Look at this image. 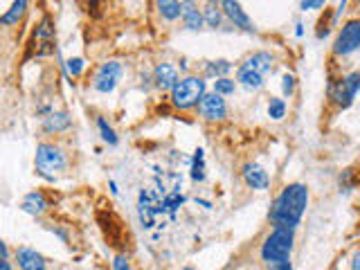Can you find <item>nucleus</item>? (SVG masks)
I'll use <instances>...</instances> for the list:
<instances>
[{
  "label": "nucleus",
  "mask_w": 360,
  "mask_h": 270,
  "mask_svg": "<svg viewBox=\"0 0 360 270\" xmlns=\"http://www.w3.org/2000/svg\"><path fill=\"white\" fill-rule=\"evenodd\" d=\"M309 208V187L302 182L286 185L270 205L268 219L275 228H298Z\"/></svg>",
  "instance_id": "obj_1"
},
{
  "label": "nucleus",
  "mask_w": 360,
  "mask_h": 270,
  "mask_svg": "<svg viewBox=\"0 0 360 270\" xmlns=\"http://www.w3.org/2000/svg\"><path fill=\"white\" fill-rule=\"evenodd\" d=\"M275 57L270 52H254L237 70V82L248 90H261L266 86L268 73H273Z\"/></svg>",
  "instance_id": "obj_2"
},
{
  "label": "nucleus",
  "mask_w": 360,
  "mask_h": 270,
  "mask_svg": "<svg viewBox=\"0 0 360 270\" xmlns=\"http://www.w3.org/2000/svg\"><path fill=\"white\" fill-rule=\"evenodd\" d=\"M293 243H295L293 228H275L273 232L266 236V241L261 243V250H259L261 261L268 268L284 264V261H291Z\"/></svg>",
  "instance_id": "obj_3"
},
{
  "label": "nucleus",
  "mask_w": 360,
  "mask_h": 270,
  "mask_svg": "<svg viewBox=\"0 0 360 270\" xmlns=\"http://www.w3.org/2000/svg\"><path fill=\"white\" fill-rule=\"evenodd\" d=\"M34 167L36 173L43 180L54 182L68 167V158L63 154V149L52 145V142H41L36 147V156H34Z\"/></svg>",
  "instance_id": "obj_4"
},
{
  "label": "nucleus",
  "mask_w": 360,
  "mask_h": 270,
  "mask_svg": "<svg viewBox=\"0 0 360 270\" xmlns=\"http://www.w3.org/2000/svg\"><path fill=\"white\" fill-rule=\"evenodd\" d=\"M205 97V77H182L171 90V106L178 110H191L198 108L201 99Z\"/></svg>",
  "instance_id": "obj_5"
},
{
  "label": "nucleus",
  "mask_w": 360,
  "mask_h": 270,
  "mask_svg": "<svg viewBox=\"0 0 360 270\" xmlns=\"http://www.w3.org/2000/svg\"><path fill=\"white\" fill-rule=\"evenodd\" d=\"M356 50H360V19H351L340 27L338 36L333 43L335 57H349Z\"/></svg>",
  "instance_id": "obj_6"
},
{
  "label": "nucleus",
  "mask_w": 360,
  "mask_h": 270,
  "mask_svg": "<svg viewBox=\"0 0 360 270\" xmlns=\"http://www.w3.org/2000/svg\"><path fill=\"white\" fill-rule=\"evenodd\" d=\"M122 75H124V66L119 61L101 63L99 70L95 73L93 88L97 90V93H104V95L113 93L117 88V84H119V79H122Z\"/></svg>",
  "instance_id": "obj_7"
},
{
  "label": "nucleus",
  "mask_w": 360,
  "mask_h": 270,
  "mask_svg": "<svg viewBox=\"0 0 360 270\" xmlns=\"http://www.w3.org/2000/svg\"><path fill=\"white\" fill-rule=\"evenodd\" d=\"M97 221L101 225V232L106 236V241L113 245V248L124 250L129 245V234H126L124 225L119 223V219L115 217L113 212H99L97 214Z\"/></svg>",
  "instance_id": "obj_8"
},
{
  "label": "nucleus",
  "mask_w": 360,
  "mask_h": 270,
  "mask_svg": "<svg viewBox=\"0 0 360 270\" xmlns=\"http://www.w3.org/2000/svg\"><path fill=\"white\" fill-rule=\"evenodd\" d=\"M196 110L205 122H223L228 117V104L219 93H205Z\"/></svg>",
  "instance_id": "obj_9"
},
{
  "label": "nucleus",
  "mask_w": 360,
  "mask_h": 270,
  "mask_svg": "<svg viewBox=\"0 0 360 270\" xmlns=\"http://www.w3.org/2000/svg\"><path fill=\"white\" fill-rule=\"evenodd\" d=\"M221 7H223V14H226V19L235 27L243 29V32H254V25H252L250 16L243 12V7L239 5V0H221Z\"/></svg>",
  "instance_id": "obj_10"
},
{
  "label": "nucleus",
  "mask_w": 360,
  "mask_h": 270,
  "mask_svg": "<svg viewBox=\"0 0 360 270\" xmlns=\"http://www.w3.org/2000/svg\"><path fill=\"white\" fill-rule=\"evenodd\" d=\"M241 178H243V182L250 189H268V185H270V176H268V171L263 169L261 164H257V162H245L243 167H241Z\"/></svg>",
  "instance_id": "obj_11"
},
{
  "label": "nucleus",
  "mask_w": 360,
  "mask_h": 270,
  "mask_svg": "<svg viewBox=\"0 0 360 270\" xmlns=\"http://www.w3.org/2000/svg\"><path fill=\"white\" fill-rule=\"evenodd\" d=\"M326 97L333 106L338 108H349L351 101H354V95L349 93L345 77L342 79H329V86H326Z\"/></svg>",
  "instance_id": "obj_12"
},
{
  "label": "nucleus",
  "mask_w": 360,
  "mask_h": 270,
  "mask_svg": "<svg viewBox=\"0 0 360 270\" xmlns=\"http://www.w3.org/2000/svg\"><path fill=\"white\" fill-rule=\"evenodd\" d=\"M180 21H182V25L191 32H198L203 27L205 16H203V10L198 7L196 0H182L180 3Z\"/></svg>",
  "instance_id": "obj_13"
},
{
  "label": "nucleus",
  "mask_w": 360,
  "mask_h": 270,
  "mask_svg": "<svg viewBox=\"0 0 360 270\" xmlns=\"http://www.w3.org/2000/svg\"><path fill=\"white\" fill-rule=\"evenodd\" d=\"M154 82H156V88L171 93L173 86L180 82L178 70H176V66H171V63H158L154 70Z\"/></svg>",
  "instance_id": "obj_14"
},
{
  "label": "nucleus",
  "mask_w": 360,
  "mask_h": 270,
  "mask_svg": "<svg viewBox=\"0 0 360 270\" xmlns=\"http://www.w3.org/2000/svg\"><path fill=\"white\" fill-rule=\"evenodd\" d=\"M16 264H19L21 270H47L43 255L36 250H32V248L16 250Z\"/></svg>",
  "instance_id": "obj_15"
},
{
  "label": "nucleus",
  "mask_w": 360,
  "mask_h": 270,
  "mask_svg": "<svg viewBox=\"0 0 360 270\" xmlns=\"http://www.w3.org/2000/svg\"><path fill=\"white\" fill-rule=\"evenodd\" d=\"M21 210L32 214V217H41V214L47 210V198L43 192H29L21 203Z\"/></svg>",
  "instance_id": "obj_16"
},
{
  "label": "nucleus",
  "mask_w": 360,
  "mask_h": 270,
  "mask_svg": "<svg viewBox=\"0 0 360 270\" xmlns=\"http://www.w3.org/2000/svg\"><path fill=\"white\" fill-rule=\"evenodd\" d=\"M72 126V117L68 113H50L43 120V131L45 133H66L68 129Z\"/></svg>",
  "instance_id": "obj_17"
},
{
  "label": "nucleus",
  "mask_w": 360,
  "mask_h": 270,
  "mask_svg": "<svg viewBox=\"0 0 360 270\" xmlns=\"http://www.w3.org/2000/svg\"><path fill=\"white\" fill-rule=\"evenodd\" d=\"M203 16H205V23L210 27L214 29H219L221 27V23H223V7L219 0H207V3L203 5Z\"/></svg>",
  "instance_id": "obj_18"
},
{
  "label": "nucleus",
  "mask_w": 360,
  "mask_h": 270,
  "mask_svg": "<svg viewBox=\"0 0 360 270\" xmlns=\"http://www.w3.org/2000/svg\"><path fill=\"white\" fill-rule=\"evenodd\" d=\"M27 12V0H14L12 7L3 14V19H0V23H3L5 27H10V25H16L23 16H25Z\"/></svg>",
  "instance_id": "obj_19"
},
{
  "label": "nucleus",
  "mask_w": 360,
  "mask_h": 270,
  "mask_svg": "<svg viewBox=\"0 0 360 270\" xmlns=\"http://www.w3.org/2000/svg\"><path fill=\"white\" fill-rule=\"evenodd\" d=\"M156 7L165 21L180 19V0H156Z\"/></svg>",
  "instance_id": "obj_20"
},
{
  "label": "nucleus",
  "mask_w": 360,
  "mask_h": 270,
  "mask_svg": "<svg viewBox=\"0 0 360 270\" xmlns=\"http://www.w3.org/2000/svg\"><path fill=\"white\" fill-rule=\"evenodd\" d=\"M232 70V63L226 61V59H216V61H207L205 66H203V73L205 77H216V79H221V77H226L228 73Z\"/></svg>",
  "instance_id": "obj_21"
},
{
  "label": "nucleus",
  "mask_w": 360,
  "mask_h": 270,
  "mask_svg": "<svg viewBox=\"0 0 360 270\" xmlns=\"http://www.w3.org/2000/svg\"><path fill=\"white\" fill-rule=\"evenodd\" d=\"M97 129L101 133V140L106 142V145H110V147L117 145V135L113 131V126L106 122V117H97Z\"/></svg>",
  "instance_id": "obj_22"
},
{
  "label": "nucleus",
  "mask_w": 360,
  "mask_h": 270,
  "mask_svg": "<svg viewBox=\"0 0 360 270\" xmlns=\"http://www.w3.org/2000/svg\"><path fill=\"white\" fill-rule=\"evenodd\" d=\"M286 115V101L279 97H270L268 101V117L270 120H284Z\"/></svg>",
  "instance_id": "obj_23"
},
{
  "label": "nucleus",
  "mask_w": 360,
  "mask_h": 270,
  "mask_svg": "<svg viewBox=\"0 0 360 270\" xmlns=\"http://www.w3.org/2000/svg\"><path fill=\"white\" fill-rule=\"evenodd\" d=\"M191 178L196 182L205 180V164H203V149H196L194 154V164H191Z\"/></svg>",
  "instance_id": "obj_24"
},
{
  "label": "nucleus",
  "mask_w": 360,
  "mask_h": 270,
  "mask_svg": "<svg viewBox=\"0 0 360 270\" xmlns=\"http://www.w3.org/2000/svg\"><path fill=\"white\" fill-rule=\"evenodd\" d=\"M237 90V82L235 79H228V77H221V79H216L214 82V93H219V95H235Z\"/></svg>",
  "instance_id": "obj_25"
},
{
  "label": "nucleus",
  "mask_w": 360,
  "mask_h": 270,
  "mask_svg": "<svg viewBox=\"0 0 360 270\" xmlns=\"http://www.w3.org/2000/svg\"><path fill=\"white\" fill-rule=\"evenodd\" d=\"M52 36H54V27H52V23H50V19H43V21H41V25H38V29H36V38H43V41H50Z\"/></svg>",
  "instance_id": "obj_26"
},
{
  "label": "nucleus",
  "mask_w": 360,
  "mask_h": 270,
  "mask_svg": "<svg viewBox=\"0 0 360 270\" xmlns=\"http://www.w3.org/2000/svg\"><path fill=\"white\" fill-rule=\"evenodd\" d=\"M295 86H298V79H295L293 75H284V79H282V93H284V97H293Z\"/></svg>",
  "instance_id": "obj_27"
},
{
  "label": "nucleus",
  "mask_w": 360,
  "mask_h": 270,
  "mask_svg": "<svg viewBox=\"0 0 360 270\" xmlns=\"http://www.w3.org/2000/svg\"><path fill=\"white\" fill-rule=\"evenodd\" d=\"M345 84H347L349 93L356 97L358 90H360V73H351V75H347V77H345Z\"/></svg>",
  "instance_id": "obj_28"
},
{
  "label": "nucleus",
  "mask_w": 360,
  "mask_h": 270,
  "mask_svg": "<svg viewBox=\"0 0 360 270\" xmlns=\"http://www.w3.org/2000/svg\"><path fill=\"white\" fill-rule=\"evenodd\" d=\"M84 66H86L84 59H70V61H68V73H70L72 77H79V75L84 73Z\"/></svg>",
  "instance_id": "obj_29"
},
{
  "label": "nucleus",
  "mask_w": 360,
  "mask_h": 270,
  "mask_svg": "<svg viewBox=\"0 0 360 270\" xmlns=\"http://www.w3.org/2000/svg\"><path fill=\"white\" fill-rule=\"evenodd\" d=\"M113 270H131V264H129V259H126V255H115L113 259Z\"/></svg>",
  "instance_id": "obj_30"
},
{
  "label": "nucleus",
  "mask_w": 360,
  "mask_h": 270,
  "mask_svg": "<svg viewBox=\"0 0 360 270\" xmlns=\"http://www.w3.org/2000/svg\"><path fill=\"white\" fill-rule=\"evenodd\" d=\"M326 0H302L300 3V10L302 12H309V10H320V7H324Z\"/></svg>",
  "instance_id": "obj_31"
},
{
  "label": "nucleus",
  "mask_w": 360,
  "mask_h": 270,
  "mask_svg": "<svg viewBox=\"0 0 360 270\" xmlns=\"http://www.w3.org/2000/svg\"><path fill=\"white\" fill-rule=\"evenodd\" d=\"M270 270H293V266H291V261H284V264L270 266Z\"/></svg>",
  "instance_id": "obj_32"
},
{
  "label": "nucleus",
  "mask_w": 360,
  "mask_h": 270,
  "mask_svg": "<svg viewBox=\"0 0 360 270\" xmlns=\"http://www.w3.org/2000/svg\"><path fill=\"white\" fill-rule=\"evenodd\" d=\"M351 270H360V250L354 255V259H351Z\"/></svg>",
  "instance_id": "obj_33"
},
{
  "label": "nucleus",
  "mask_w": 360,
  "mask_h": 270,
  "mask_svg": "<svg viewBox=\"0 0 360 270\" xmlns=\"http://www.w3.org/2000/svg\"><path fill=\"white\" fill-rule=\"evenodd\" d=\"M0 264H3V270H12V266H10V259H3V261H0Z\"/></svg>",
  "instance_id": "obj_34"
},
{
  "label": "nucleus",
  "mask_w": 360,
  "mask_h": 270,
  "mask_svg": "<svg viewBox=\"0 0 360 270\" xmlns=\"http://www.w3.org/2000/svg\"><path fill=\"white\" fill-rule=\"evenodd\" d=\"M295 34H298V36H302V34H304V29H302V23H298V29H295Z\"/></svg>",
  "instance_id": "obj_35"
},
{
  "label": "nucleus",
  "mask_w": 360,
  "mask_h": 270,
  "mask_svg": "<svg viewBox=\"0 0 360 270\" xmlns=\"http://www.w3.org/2000/svg\"><path fill=\"white\" fill-rule=\"evenodd\" d=\"M182 270H196V268H191V266H187V268H182Z\"/></svg>",
  "instance_id": "obj_36"
}]
</instances>
